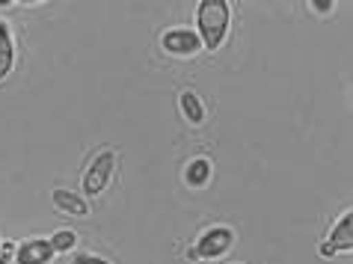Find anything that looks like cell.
<instances>
[{"mask_svg":"<svg viewBox=\"0 0 353 264\" xmlns=\"http://www.w3.org/2000/svg\"><path fill=\"white\" fill-rule=\"evenodd\" d=\"M229 18H232V6L225 0H202L199 9H196V24H199V39L202 48L208 51H217L225 42V33H229Z\"/></svg>","mask_w":353,"mask_h":264,"instance_id":"obj_1","label":"cell"},{"mask_svg":"<svg viewBox=\"0 0 353 264\" xmlns=\"http://www.w3.org/2000/svg\"><path fill=\"white\" fill-rule=\"evenodd\" d=\"M234 247V232L229 226H214L188 250V258H220Z\"/></svg>","mask_w":353,"mask_h":264,"instance_id":"obj_2","label":"cell"},{"mask_svg":"<svg viewBox=\"0 0 353 264\" xmlns=\"http://www.w3.org/2000/svg\"><path fill=\"white\" fill-rule=\"evenodd\" d=\"M113 170H116V152L113 149L98 152L95 161L90 163V170H86V175H83V193H90V196L104 193V187L113 179Z\"/></svg>","mask_w":353,"mask_h":264,"instance_id":"obj_3","label":"cell"},{"mask_svg":"<svg viewBox=\"0 0 353 264\" xmlns=\"http://www.w3.org/2000/svg\"><path fill=\"white\" fill-rule=\"evenodd\" d=\"M161 45H163V51H170L172 57H196V54L202 51V39H199V33H196V30H184V27L163 33Z\"/></svg>","mask_w":353,"mask_h":264,"instance_id":"obj_4","label":"cell"},{"mask_svg":"<svg viewBox=\"0 0 353 264\" xmlns=\"http://www.w3.org/2000/svg\"><path fill=\"white\" fill-rule=\"evenodd\" d=\"M57 256L48 238H30L15 247V264H51Z\"/></svg>","mask_w":353,"mask_h":264,"instance_id":"obj_5","label":"cell"},{"mask_svg":"<svg viewBox=\"0 0 353 264\" xmlns=\"http://www.w3.org/2000/svg\"><path fill=\"white\" fill-rule=\"evenodd\" d=\"M51 202H54L57 211L72 214V217H86V214H90V202H86L81 193H72V190H65V187H57L51 193Z\"/></svg>","mask_w":353,"mask_h":264,"instance_id":"obj_6","label":"cell"},{"mask_svg":"<svg viewBox=\"0 0 353 264\" xmlns=\"http://www.w3.org/2000/svg\"><path fill=\"white\" fill-rule=\"evenodd\" d=\"M327 247L332 252H347V250H353V214L350 211L336 223V226H332L330 238H327Z\"/></svg>","mask_w":353,"mask_h":264,"instance_id":"obj_7","label":"cell"},{"mask_svg":"<svg viewBox=\"0 0 353 264\" xmlns=\"http://www.w3.org/2000/svg\"><path fill=\"white\" fill-rule=\"evenodd\" d=\"M12 65H15V45L12 36H9V27L0 21V81H6L12 74Z\"/></svg>","mask_w":353,"mask_h":264,"instance_id":"obj_8","label":"cell"},{"mask_svg":"<svg viewBox=\"0 0 353 264\" xmlns=\"http://www.w3.org/2000/svg\"><path fill=\"white\" fill-rule=\"evenodd\" d=\"M179 101H181V113H184V119H188L190 125H202V122H205V107H202L199 95H196L193 90H184Z\"/></svg>","mask_w":353,"mask_h":264,"instance_id":"obj_9","label":"cell"},{"mask_svg":"<svg viewBox=\"0 0 353 264\" xmlns=\"http://www.w3.org/2000/svg\"><path fill=\"white\" fill-rule=\"evenodd\" d=\"M184 179H188L190 187H205V184L211 181V161H208V158L190 161L188 170H184Z\"/></svg>","mask_w":353,"mask_h":264,"instance_id":"obj_10","label":"cell"},{"mask_svg":"<svg viewBox=\"0 0 353 264\" xmlns=\"http://www.w3.org/2000/svg\"><path fill=\"white\" fill-rule=\"evenodd\" d=\"M51 247H54V252H68L77 243V234L74 232H68V229H63V232H57V234H51Z\"/></svg>","mask_w":353,"mask_h":264,"instance_id":"obj_11","label":"cell"},{"mask_svg":"<svg viewBox=\"0 0 353 264\" xmlns=\"http://www.w3.org/2000/svg\"><path fill=\"white\" fill-rule=\"evenodd\" d=\"M72 264H113V261H107V258H98V256H92V252H77Z\"/></svg>","mask_w":353,"mask_h":264,"instance_id":"obj_12","label":"cell"},{"mask_svg":"<svg viewBox=\"0 0 353 264\" xmlns=\"http://www.w3.org/2000/svg\"><path fill=\"white\" fill-rule=\"evenodd\" d=\"M312 9H315V12H332V9H336V3H332V0H315V3H312Z\"/></svg>","mask_w":353,"mask_h":264,"instance_id":"obj_13","label":"cell"},{"mask_svg":"<svg viewBox=\"0 0 353 264\" xmlns=\"http://www.w3.org/2000/svg\"><path fill=\"white\" fill-rule=\"evenodd\" d=\"M0 264H12V261H0Z\"/></svg>","mask_w":353,"mask_h":264,"instance_id":"obj_14","label":"cell"}]
</instances>
